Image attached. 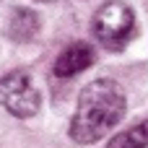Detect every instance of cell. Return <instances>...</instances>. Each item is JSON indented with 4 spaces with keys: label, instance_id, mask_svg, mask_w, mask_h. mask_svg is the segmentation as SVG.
I'll return each mask as SVG.
<instances>
[{
    "label": "cell",
    "instance_id": "cell-1",
    "mask_svg": "<svg viewBox=\"0 0 148 148\" xmlns=\"http://www.w3.org/2000/svg\"><path fill=\"white\" fill-rule=\"evenodd\" d=\"M125 109L127 99L120 83L109 78L91 81L78 96V107L70 120V138L78 146L99 143L125 117Z\"/></svg>",
    "mask_w": 148,
    "mask_h": 148
},
{
    "label": "cell",
    "instance_id": "cell-5",
    "mask_svg": "<svg viewBox=\"0 0 148 148\" xmlns=\"http://www.w3.org/2000/svg\"><path fill=\"white\" fill-rule=\"evenodd\" d=\"M42 29V18L31 8H16L8 18V36L13 42H31Z\"/></svg>",
    "mask_w": 148,
    "mask_h": 148
},
{
    "label": "cell",
    "instance_id": "cell-2",
    "mask_svg": "<svg viewBox=\"0 0 148 148\" xmlns=\"http://www.w3.org/2000/svg\"><path fill=\"white\" fill-rule=\"evenodd\" d=\"M91 29L107 49H122L135 29V13L127 3L109 0L94 13Z\"/></svg>",
    "mask_w": 148,
    "mask_h": 148
},
{
    "label": "cell",
    "instance_id": "cell-3",
    "mask_svg": "<svg viewBox=\"0 0 148 148\" xmlns=\"http://www.w3.org/2000/svg\"><path fill=\"white\" fill-rule=\"evenodd\" d=\"M0 107L18 120H29L42 107V94L29 73L13 70L0 75Z\"/></svg>",
    "mask_w": 148,
    "mask_h": 148
},
{
    "label": "cell",
    "instance_id": "cell-6",
    "mask_svg": "<svg viewBox=\"0 0 148 148\" xmlns=\"http://www.w3.org/2000/svg\"><path fill=\"white\" fill-rule=\"evenodd\" d=\"M107 148H148V120H140L125 133L114 135Z\"/></svg>",
    "mask_w": 148,
    "mask_h": 148
},
{
    "label": "cell",
    "instance_id": "cell-4",
    "mask_svg": "<svg viewBox=\"0 0 148 148\" xmlns=\"http://www.w3.org/2000/svg\"><path fill=\"white\" fill-rule=\"evenodd\" d=\"M94 65V49L86 42H73L68 44L57 60H55V75L57 78H75L78 73L88 70Z\"/></svg>",
    "mask_w": 148,
    "mask_h": 148
}]
</instances>
